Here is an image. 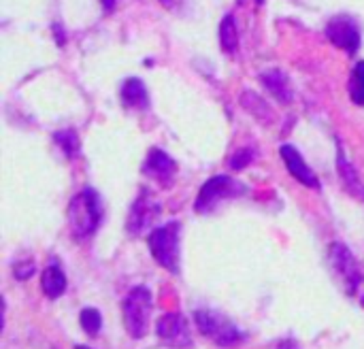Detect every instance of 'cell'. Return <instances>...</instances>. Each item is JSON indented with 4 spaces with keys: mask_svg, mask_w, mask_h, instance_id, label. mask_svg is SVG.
Returning a JSON list of instances; mask_svg holds the SVG:
<instances>
[{
    "mask_svg": "<svg viewBox=\"0 0 364 349\" xmlns=\"http://www.w3.org/2000/svg\"><path fill=\"white\" fill-rule=\"evenodd\" d=\"M154 260L173 275L181 271V224L168 222L149 232L147 239Z\"/></svg>",
    "mask_w": 364,
    "mask_h": 349,
    "instance_id": "obj_1",
    "label": "cell"
},
{
    "mask_svg": "<svg viewBox=\"0 0 364 349\" xmlns=\"http://www.w3.org/2000/svg\"><path fill=\"white\" fill-rule=\"evenodd\" d=\"M220 45L226 53H235L237 51V45H239V30H237V23H235V17L232 15H226L222 21H220Z\"/></svg>",
    "mask_w": 364,
    "mask_h": 349,
    "instance_id": "obj_17",
    "label": "cell"
},
{
    "mask_svg": "<svg viewBox=\"0 0 364 349\" xmlns=\"http://www.w3.org/2000/svg\"><path fill=\"white\" fill-rule=\"evenodd\" d=\"M156 335L168 348L186 349L192 348L190 322L181 313H166L156 322Z\"/></svg>",
    "mask_w": 364,
    "mask_h": 349,
    "instance_id": "obj_7",
    "label": "cell"
},
{
    "mask_svg": "<svg viewBox=\"0 0 364 349\" xmlns=\"http://www.w3.org/2000/svg\"><path fill=\"white\" fill-rule=\"evenodd\" d=\"M119 98H122L124 107H128V109H136V111L149 109V92H147L145 83L136 77H130L122 83Z\"/></svg>",
    "mask_w": 364,
    "mask_h": 349,
    "instance_id": "obj_13",
    "label": "cell"
},
{
    "mask_svg": "<svg viewBox=\"0 0 364 349\" xmlns=\"http://www.w3.org/2000/svg\"><path fill=\"white\" fill-rule=\"evenodd\" d=\"M277 349H299V345H296L292 339H286V341H282V343L277 345Z\"/></svg>",
    "mask_w": 364,
    "mask_h": 349,
    "instance_id": "obj_23",
    "label": "cell"
},
{
    "mask_svg": "<svg viewBox=\"0 0 364 349\" xmlns=\"http://www.w3.org/2000/svg\"><path fill=\"white\" fill-rule=\"evenodd\" d=\"M158 2H160L162 6H166V9H173L179 0H158Z\"/></svg>",
    "mask_w": 364,
    "mask_h": 349,
    "instance_id": "obj_25",
    "label": "cell"
},
{
    "mask_svg": "<svg viewBox=\"0 0 364 349\" xmlns=\"http://www.w3.org/2000/svg\"><path fill=\"white\" fill-rule=\"evenodd\" d=\"M77 349H92V348H85V345H77Z\"/></svg>",
    "mask_w": 364,
    "mask_h": 349,
    "instance_id": "obj_26",
    "label": "cell"
},
{
    "mask_svg": "<svg viewBox=\"0 0 364 349\" xmlns=\"http://www.w3.org/2000/svg\"><path fill=\"white\" fill-rule=\"evenodd\" d=\"M241 107H243L252 117H256V119H260V122H271V119L275 117L271 104H267V100H264L260 94L252 92V90H245V92L241 94Z\"/></svg>",
    "mask_w": 364,
    "mask_h": 349,
    "instance_id": "obj_16",
    "label": "cell"
},
{
    "mask_svg": "<svg viewBox=\"0 0 364 349\" xmlns=\"http://www.w3.org/2000/svg\"><path fill=\"white\" fill-rule=\"evenodd\" d=\"M13 269H15L13 273H15V277H17V279H28L30 275H34V262H32V260L17 262Z\"/></svg>",
    "mask_w": 364,
    "mask_h": 349,
    "instance_id": "obj_22",
    "label": "cell"
},
{
    "mask_svg": "<svg viewBox=\"0 0 364 349\" xmlns=\"http://www.w3.org/2000/svg\"><path fill=\"white\" fill-rule=\"evenodd\" d=\"M79 320H81V328H83L90 337H96V335L100 333L102 318H100V313H98L96 309H92V307L83 309L81 316H79Z\"/></svg>",
    "mask_w": 364,
    "mask_h": 349,
    "instance_id": "obj_20",
    "label": "cell"
},
{
    "mask_svg": "<svg viewBox=\"0 0 364 349\" xmlns=\"http://www.w3.org/2000/svg\"><path fill=\"white\" fill-rule=\"evenodd\" d=\"M328 258H331L333 269L341 275V281L348 288V292L350 294H358L360 292V286L364 284V275L360 264H358V260L350 252V247L337 241V243L331 245Z\"/></svg>",
    "mask_w": 364,
    "mask_h": 349,
    "instance_id": "obj_6",
    "label": "cell"
},
{
    "mask_svg": "<svg viewBox=\"0 0 364 349\" xmlns=\"http://www.w3.org/2000/svg\"><path fill=\"white\" fill-rule=\"evenodd\" d=\"M53 141L62 147V151L66 154V158H75L79 154L81 143H79V136H77L75 130H60V132L53 134Z\"/></svg>",
    "mask_w": 364,
    "mask_h": 349,
    "instance_id": "obj_19",
    "label": "cell"
},
{
    "mask_svg": "<svg viewBox=\"0 0 364 349\" xmlns=\"http://www.w3.org/2000/svg\"><path fill=\"white\" fill-rule=\"evenodd\" d=\"M252 160H254V151H252V149H247V147H245V149H237V151L232 154L228 166H230V171H243L245 166L252 164Z\"/></svg>",
    "mask_w": 364,
    "mask_h": 349,
    "instance_id": "obj_21",
    "label": "cell"
},
{
    "mask_svg": "<svg viewBox=\"0 0 364 349\" xmlns=\"http://www.w3.org/2000/svg\"><path fill=\"white\" fill-rule=\"evenodd\" d=\"M326 36L328 41L348 51V53H356L360 49V30L356 26V21L348 15H337L326 23Z\"/></svg>",
    "mask_w": 364,
    "mask_h": 349,
    "instance_id": "obj_8",
    "label": "cell"
},
{
    "mask_svg": "<svg viewBox=\"0 0 364 349\" xmlns=\"http://www.w3.org/2000/svg\"><path fill=\"white\" fill-rule=\"evenodd\" d=\"M143 173H145L147 177L156 179L158 183H162V186H168V183L175 179L177 164H175V160H173L166 151L154 147V149L147 154V160H145V164H143Z\"/></svg>",
    "mask_w": 364,
    "mask_h": 349,
    "instance_id": "obj_11",
    "label": "cell"
},
{
    "mask_svg": "<svg viewBox=\"0 0 364 349\" xmlns=\"http://www.w3.org/2000/svg\"><path fill=\"white\" fill-rule=\"evenodd\" d=\"M245 192V186L239 183L237 179H232L230 175H218L211 177L207 183H203V188L198 190L194 209L196 213H211L222 200H230L237 198Z\"/></svg>",
    "mask_w": 364,
    "mask_h": 349,
    "instance_id": "obj_5",
    "label": "cell"
},
{
    "mask_svg": "<svg viewBox=\"0 0 364 349\" xmlns=\"http://www.w3.org/2000/svg\"><path fill=\"white\" fill-rule=\"evenodd\" d=\"M350 98L354 104L364 107V60L352 68L350 75Z\"/></svg>",
    "mask_w": 364,
    "mask_h": 349,
    "instance_id": "obj_18",
    "label": "cell"
},
{
    "mask_svg": "<svg viewBox=\"0 0 364 349\" xmlns=\"http://www.w3.org/2000/svg\"><path fill=\"white\" fill-rule=\"evenodd\" d=\"M194 322H196L198 331L220 348H235L245 341V335L235 326V322H230L226 316H222L218 311L198 309L194 313Z\"/></svg>",
    "mask_w": 364,
    "mask_h": 349,
    "instance_id": "obj_4",
    "label": "cell"
},
{
    "mask_svg": "<svg viewBox=\"0 0 364 349\" xmlns=\"http://www.w3.org/2000/svg\"><path fill=\"white\" fill-rule=\"evenodd\" d=\"M151 307H154V299H151L149 288H145V286L132 288L128 292V296L124 299V305H122L124 324L132 339H143L147 335Z\"/></svg>",
    "mask_w": 364,
    "mask_h": 349,
    "instance_id": "obj_3",
    "label": "cell"
},
{
    "mask_svg": "<svg viewBox=\"0 0 364 349\" xmlns=\"http://www.w3.org/2000/svg\"><path fill=\"white\" fill-rule=\"evenodd\" d=\"M100 4H102V9L109 13V11H113V6H115V0H100Z\"/></svg>",
    "mask_w": 364,
    "mask_h": 349,
    "instance_id": "obj_24",
    "label": "cell"
},
{
    "mask_svg": "<svg viewBox=\"0 0 364 349\" xmlns=\"http://www.w3.org/2000/svg\"><path fill=\"white\" fill-rule=\"evenodd\" d=\"M337 171H339V177H341L343 186H346V188H348L356 198L364 200L363 179L358 177V173H356L354 164L346 158V154L341 151V147H339V154H337Z\"/></svg>",
    "mask_w": 364,
    "mask_h": 349,
    "instance_id": "obj_14",
    "label": "cell"
},
{
    "mask_svg": "<svg viewBox=\"0 0 364 349\" xmlns=\"http://www.w3.org/2000/svg\"><path fill=\"white\" fill-rule=\"evenodd\" d=\"M158 215H160V205L154 203V198L147 192H141V196L134 200L130 209L126 228L130 235H141L145 228H149L158 220Z\"/></svg>",
    "mask_w": 364,
    "mask_h": 349,
    "instance_id": "obj_9",
    "label": "cell"
},
{
    "mask_svg": "<svg viewBox=\"0 0 364 349\" xmlns=\"http://www.w3.org/2000/svg\"><path fill=\"white\" fill-rule=\"evenodd\" d=\"M279 154H282V160H284L288 173H290L299 183H303V186H307V188H314V190H320V181H318L314 168L303 160L301 151H299L294 145H288V143L282 145Z\"/></svg>",
    "mask_w": 364,
    "mask_h": 349,
    "instance_id": "obj_10",
    "label": "cell"
},
{
    "mask_svg": "<svg viewBox=\"0 0 364 349\" xmlns=\"http://www.w3.org/2000/svg\"><path fill=\"white\" fill-rule=\"evenodd\" d=\"M102 220L100 196L92 188H83L68 205V224L75 237L87 239L96 232Z\"/></svg>",
    "mask_w": 364,
    "mask_h": 349,
    "instance_id": "obj_2",
    "label": "cell"
},
{
    "mask_svg": "<svg viewBox=\"0 0 364 349\" xmlns=\"http://www.w3.org/2000/svg\"><path fill=\"white\" fill-rule=\"evenodd\" d=\"M41 288L47 299H60L66 292V275L58 264H49L41 275Z\"/></svg>",
    "mask_w": 364,
    "mask_h": 349,
    "instance_id": "obj_15",
    "label": "cell"
},
{
    "mask_svg": "<svg viewBox=\"0 0 364 349\" xmlns=\"http://www.w3.org/2000/svg\"><path fill=\"white\" fill-rule=\"evenodd\" d=\"M260 81H262V85L273 94V98H277L282 104L292 102V98H294L292 83H290V79H288V75H286L284 70L271 68V70H267V73L260 75Z\"/></svg>",
    "mask_w": 364,
    "mask_h": 349,
    "instance_id": "obj_12",
    "label": "cell"
}]
</instances>
